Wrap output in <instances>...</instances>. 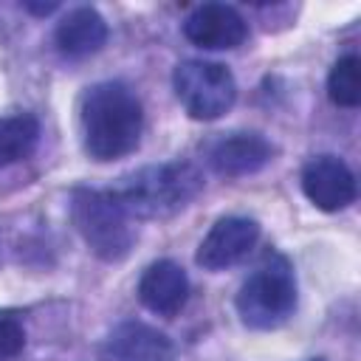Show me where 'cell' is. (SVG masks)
<instances>
[{
	"label": "cell",
	"instance_id": "1",
	"mask_svg": "<svg viewBox=\"0 0 361 361\" xmlns=\"http://www.w3.org/2000/svg\"><path fill=\"white\" fill-rule=\"evenodd\" d=\"M79 121L87 155L96 161H116L138 147L144 110L127 85L99 82L82 96Z\"/></svg>",
	"mask_w": 361,
	"mask_h": 361
},
{
	"label": "cell",
	"instance_id": "2",
	"mask_svg": "<svg viewBox=\"0 0 361 361\" xmlns=\"http://www.w3.org/2000/svg\"><path fill=\"white\" fill-rule=\"evenodd\" d=\"M203 189V175L189 161H166L127 175L116 189V200L130 217L161 220L186 209Z\"/></svg>",
	"mask_w": 361,
	"mask_h": 361
},
{
	"label": "cell",
	"instance_id": "3",
	"mask_svg": "<svg viewBox=\"0 0 361 361\" xmlns=\"http://www.w3.org/2000/svg\"><path fill=\"white\" fill-rule=\"evenodd\" d=\"M71 220L99 259L118 262L130 254L135 234L130 226V214L121 209L113 192L76 189L71 195Z\"/></svg>",
	"mask_w": 361,
	"mask_h": 361
},
{
	"label": "cell",
	"instance_id": "4",
	"mask_svg": "<svg viewBox=\"0 0 361 361\" xmlns=\"http://www.w3.org/2000/svg\"><path fill=\"white\" fill-rule=\"evenodd\" d=\"M296 307V279L285 257L268 254L265 262L243 282L237 293V313L254 330L279 327Z\"/></svg>",
	"mask_w": 361,
	"mask_h": 361
},
{
	"label": "cell",
	"instance_id": "5",
	"mask_svg": "<svg viewBox=\"0 0 361 361\" xmlns=\"http://www.w3.org/2000/svg\"><path fill=\"white\" fill-rule=\"evenodd\" d=\"M172 87L183 110L197 121L220 118L237 99V82L220 62L186 59L172 71Z\"/></svg>",
	"mask_w": 361,
	"mask_h": 361
},
{
	"label": "cell",
	"instance_id": "6",
	"mask_svg": "<svg viewBox=\"0 0 361 361\" xmlns=\"http://www.w3.org/2000/svg\"><path fill=\"white\" fill-rule=\"evenodd\" d=\"M259 240V226L257 220L251 217H240V214H231V217H220L209 234L200 240L197 245V254H195V262L206 271H223L234 262H240Z\"/></svg>",
	"mask_w": 361,
	"mask_h": 361
},
{
	"label": "cell",
	"instance_id": "7",
	"mask_svg": "<svg viewBox=\"0 0 361 361\" xmlns=\"http://www.w3.org/2000/svg\"><path fill=\"white\" fill-rule=\"evenodd\" d=\"M302 192L322 212L347 209L355 200V175L336 155H319L302 169Z\"/></svg>",
	"mask_w": 361,
	"mask_h": 361
},
{
	"label": "cell",
	"instance_id": "8",
	"mask_svg": "<svg viewBox=\"0 0 361 361\" xmlns=\"http://www.w3.org/2000/svg\"><path fill=\"white\" fill-rule=\"evenodd\" d=\"M183 34L189 42H195L200 48L231 51L245 42L248 25L237 8L226 6V3H203L186 17Z\"/></svg>",
	"mask_w": 361,
	"mask_h": 361
},
{
	"label": "cell",
	"instance_id": "9",
	"mask_svg": "<svg viewBox=\"0 0 361 361\" xmlns=\"http://www.w3.org/2000/svg\"><path fill=\"white\" fill-rule=\"evenodd\" d=\"M138 299L147 310L158 316H175L183 310L189 299V276L186 271L172 259L152 262L141 282H138Z\"/></svg>",
	"mask_w": 361,
	"mask_h": 361
},
{
	"label": "cell",
	"instance_id": "10",
	"mask_svg": "<svg viewBox=\"0 0 361 361\" xmlns=\"http://www.w3.org/2000/svg\"><path fill=\"white\" fill-rule=\"evenodd\" d=\"M274 149L271 144L257 133H234L228 138H220L212 152L209 164L223 178H243L251 172H259L271 161Z\"/></svg>",
	"mask_w": 361,
	"mask_h": 361
},
{
	"label": "cell",
	"instance_id": "11",
	"mask_svg": "<svg viewBox=\"0 0 361 361\" xmlns=\"http://www.w3.org/2000/svg\"><path fill=\"white\" fill-rule=\"evenodd\" d=\"M113 361H172V341L144 322H124L107 338Z\"/></svg>",
	"mask_w": 361,
	"mask_h": 361
},
{
	"label": "cell",
	"instance_id": "12",
	"mask_svg": "<svg viewBox=\"0 0 361 361\" xmlns=\"http://www.w3.org/2000/svg\"><path fill=\"white\" fill-rule=\"evenodd\" d=\"M104 42H107V23L90 6H79L68 11L56 25V45L65 56H76V59L90 56L102 51Z\"/></svg>",
	"mask_w": 361,
	"mask_h": 361
},
{
	"label": "cell",
	"instance_id": "13",
	"mask_svg": "<svg viewBox=\"0 0 361 361\" xmlns=\"http://www.w3.org/2000/svg\"><path fill=\"white\" fill-rule=\"evenodd\" d=\"M39 141V121L28 113L0 118V166L17 164L34 152Z\"/></svg>",
	"mask_w": 361,
	"mask_h": 361
},
{
	"label": "cell",
	"instance_id": "14",
	"mask_svg": "<svg viewBox=\"0 0 361 361\" xmlns=\"http://www.w3.org/2000/svg\"><path fill=\"white\" fill-rule=\"evenodd\" d=\"M327 96L338 107H358V102H361V62L355 54L341 56L330 68Z\"/></svg>",
	"mask_w": 361,
	"mask_h": 361
},
{
	"label": "cell",
	"instance_id": "15",
	"mask_svg": "<svg viewBox=\"0 0 361 361\" xmlns=\"http://www.w3.org/2000/svg\"><path fill=\"white\" fill-rule=\"evenodd\" d=\"M25 347V330L11 313H0V361L20 355Z\"/></svg>",
	"mask_w": 361,
	"mask_h": 361
},
{
	"label": "cell",
	"instance_id": "16",
	"mask_svg": "<svg viewBox=\"0 0 361 361\" xmlns=\"http://www.w3.org/2000/svg\"><path fill=\"white\" fill-rule=\"evenodd\" d=\"M25 8L34 14H51V11H56V3H25Z\"/></svg>",
	"mask_w": 361,
	"mask_h": 361
}]
</instances>
